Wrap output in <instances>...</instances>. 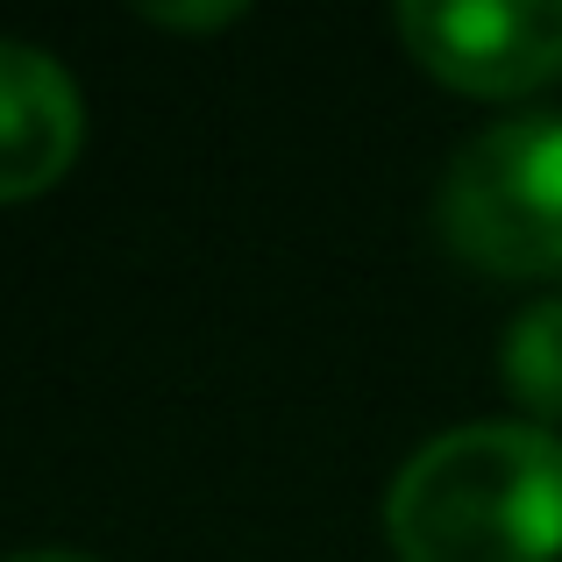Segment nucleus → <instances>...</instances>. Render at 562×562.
<instances>
[{"label": "nucleus", "instance_id": "f257e3e1", "mask_svg": "<svg viewBox=\"0 0 562 562\" xmlns=\"http://www.w3.org/2000/svg\"><path fill=\"white\" fill-rule=\"evenodd\" d=\"M384 535L406 562H555L562 441L527 420L449 427L392 477Z\"/></svg>", "mask_w": 562, "mask_h": 562}, {"label": "nucleus", "instance_id": "f03ea898", "mask_svg": "<svg viewBox=\"0 0 562 562\" xmlns=\"http://www.w3.org/2000/svg\"><path fill=\"white\" fill-rule=\"evenodd\" d=\"M441 235L498 278L562 271V108L492 122L441 179Z\"/></svg>", "mask_w": 562, "mask_h": 562}, {"label": "nucleus", "instance_id": "7ed1b4c3", "mask_svg": "<svg viewBox=\"0 0 562 562\" xmlns=\"http://www.w3.org/2000/svg\"><path fill=\"white\" fill-rule=\"evenodd\" d=\"M398 36L463 93H520L562 71V0H398Z\"/></svg>", "mask_w": 562, "mask_h": 562}, {"label": "nucleus", "instance_id": "20e7f679", "mask_svg": "<svg viewBox=\"0 0 562 562\" xmlns=\"http://www.w3.org/2000/svg\"><path fill=\"white\" fill-rule=\"evenodd\" d=\"M79 86L36 43L0 36V200H29V192L57 186L79 157Z\"/></svg>", "mask_w": 562, "mask_h": 562}, {"label": "nucleus", "instance_id": "39448f33", "mask_svg": "<svg viewBox=\"0 0 562 562\" xmlns=\"http://www.w3.org/2000/svg\"><path fill=\"white\" fill-rule=\"evenodd\" d=\"M498 371H506L513 398L541 420H562V300H535L520 321L506 328L498 349Z\"/></svg>", "mask_w": 562, "mask_h": 562}, {"label": "nucleus", "instance_id": "423d86ee", "mask_svg": "<svg viewBox=\"0 0 562 562\" xmlns=\"http://www.w3.org/2000/svg\"><path fill=\"white\" fill-rule=\"evenodd\" d=\"M143 14H150V22H186V29H206V22H235L243 8H235V0H221V8H165V0H150Z\"/></svg>", "mask_w": 562, "mask_h": 562}, {"label": "nucleus", "instance_id": "0eeeda50", "mask_svg": "<svg viewBox=\"0 0 562 562\" xmlns=\"http://www.w3.org/2000/svg\"><path fill=\"white\" fill-rule=\"evenodd\" d=\"M8 562H93V555H71V549H29V555H8Z\"/></svg>", "mask_w": 562, "mask_h": 562}]
</instances>
